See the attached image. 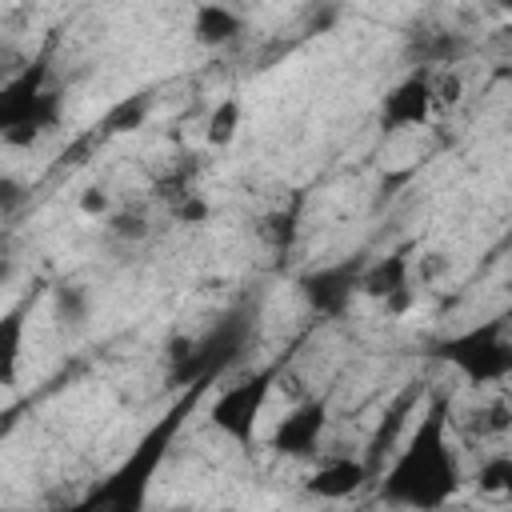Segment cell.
Segmentation results:
<instances>
[{"label": "cell", "instance_id": "1", "mask_svg": "<svg viewBox=\"0 0 512 512\" xmlns=\"http://www.w3.org/2000/svg\"><path fill=\"white\" fill-rule=\"evenodd\" d=\"M448 392H432L416 428L408 432L404 448L388 460V468L376 476V496L392 508L408 512H440L460 492V464L448 444Z\"/></svg>", "mask_w": 512, "mask_h": 512}, {"label": "cell", "instance_id": "2", "mask_svg": "<svg viewBox=\"0 0 512 512\" xmlns=\"http://www.w3.org/2000/svg\"><path fill=\"white\" fill-rule=\"evenodd\" d=\"M208 388L212 384H196V388L176 392V400L164 408L160 420L148 424V432L136 440V448L104 480H96L80 500H72L60 512H144L148 508V496H152V480H156V472H160L172 440L180 436L184 420L200 408V400L208 396Z\"/></svg>", "mask_w": 512, "mask_h": 512}, {"label": "cell", "instance_id": "3", "mask_svg": "<svg viewBox=\"0 0 512 512\" xmlns=\"http://www.w3.org/2000/svg\"><path fill=\"white\" fill-rule=\"evenodd\" d=\"M252 332H256V308L252 304H236L220 320H212L208 332H200V336H176L168 344V352H164L168 384L176 392L196 388V384H216V376L228 372L244 356Z\"/></svg>", "mask_w": 512, "mask_h": 512}, {"label": "cell", "instance_id": "4", "mask_svg": "<svg viewBox=\"0 0 512 512\" xmlns=\"http://www.w3.org/2000/svg\"><path fill=\"white\" fill-rule=\"evenodd\" d=\"M48 76V56H40L0 88V132L12 148L32 144L60 124V96L48 88Z\"/></svg>", "mask_w": 512, "mask_h": 512}, {"label": "cell", "instance_id": "5", "mask_svg": "<svg viewBox=\"0 0 512 512\" xmlns=\"http://www.w3.org/2000/svg\"><path fill=\"white\" fill-rule=\"evenodd\" d=\"M436 356L452 364L468 384H500L512 376V332L504 320H484L440 340Z\"/></svg>", "mask_w": 512, "mask_h": 512}, {"label": "cell", "instance_id": "6", "mask_svg": "<svg viewBox=\"0 0 512 512\" xmlns=\"http://www.w3.org/2000/svg\"><path fill=\"white\" fill-rule=\"evenodd\" d=\"M276 376H280V368L272 364V368H260L256 376H244L240 384L224 388V392L212 400V408H208L212 428H220V432H224L228 440H236L240 448H252L256 420H260V412H264V404H268V392H272Z\"/></svg>", "mask_w": 512, "mask_h": 512}, {"label": "cell", "instance_id": "7", "mask_svg": "<svg viewBox=\"0 0 512 512\" xmlns=\"http://www.w3.org/2000/svg\"><path fill=\"white\" fill-rule=\"evenodd\" d=\"M364 260L360 256H348V260H336V264H324V268H312L296 280L304 304L316 312V316H344L352 296L360 292V276H364Z\"/></svg>", "mask_w": 512, "mask_h": 512}, {"label": "cell", "instance_id": "8", "mask_svg": "<svg viewBox=\"0 0 512 512\" xmlns=\"http://www.w3.org/2000/svg\"><path fill=\"white\" fill-rule=\"evenodd\" d=\"M328 424V400L324 396H312V400H300L296 408H288L280 416V424L272 428V448L280 456H312L316 444H320V432Z\"/></svg>", "mask_w": 512, "mask_h": 512}, {"label": "cell", "instance_id": "9", "mask_svg": "<svg viewBox=\"0 0 512 512\" xmlns=\"http://www.w3.org/2000/svg\"><path fill=\"white\" fill-rule=\"evenodd\" d=\"M432 108H436V100H432L428 72H412V76H404L400 84H392L384 92V100H380V124L388 132H396V128H420L432 116Z\"/></svg>", "mask_w": 512, "mask_h": 512}, {"label": "cell", "instance_id": "10", "mask_svg": "<svg viewBox=\"0 0 512 512\" xmlns=\"http://www.w3.org/2000/svg\"><path fill=\"white\" fill-rule=\"evenodd\" d=\"M360 296L384 300V308L404 312V308L412 304V288H408V248H396V252H388L384 260L368 264L364 276H360Z\"/></svg>", "mask_w": 512, "mask_h": 512}, {"label": "cell", "instance_id": "11", "mask_svg": "<svg viewBox=\"0 0 512 512\" xmlns=\"http://www.w3.org/2000/svg\"><path fill=\"white\" fill-rule=\"evenodd\" d=\"M368 480H372V472H368L364 460L336 456V460H324L316 472L304 476V492L316 496V500H348V496H356Z\"/></svg>", "mask_w": 512, "mask_h": 512}, {"label": "cell", "instance_id": "12", "mask_svg": "<svg viewBox=\"0 0 512 512\" xmlns=\"http://www.w3.org/2000/svg\"><path fill=\"white\" fill-rule=\"evenodd\" d=\"M416 396H420V388L412 384V388H404V392L384 408V420H380V428L372 432V440H368V456H364V464H368L372 480L380 476L384 456H392V448H396L400 432L408 428V416H416Z\"/></svg>", "mask_w": 512, "mask_h": 512}, {"label": "cell", "instance_id": "13", "mask_svg": "<svg viewBox=\"0 0 512 512\" xmlns=\"http://www.w3.org/2000/svg\"><path fill=\"white\" fill-rule=\"evenodd\" d=\"M240 32H244V20L232 8H224V4H200L192 12V40L204 44V48L232 44Z\"/></svg>", "mask_w": 512, "mask_h": 512}, {"label": "cell", "instance_id": "14", "mask_svg": "<svg viewBox=\"0 0 512 512\" xmlns=\"http://www.w3.org/2000/svg\"><path fill=\"white\" fill-rule=\"evenodd\" d=\"M20 336H24V316L8 312L0 324V380L12 384L16 380V364H20Z\"/></svg>", "mask_w": 512, "mask_h": 512}, {"label": "cell", "instance_id": "15", "mask_svg": "<svg viewBox=\"0 0 512 512\" xmlns=\"http://www.w3.org/2000/svg\"><path fill=\"white\" fill-rule=\"evenodd\" d=\"M144 116H148V96H128V100H120V104L100 120V132H104V136L136 132V128L144 124Z\"/></svg>", "mask_w": 512, "mask_h": 512}, {"label": "cell", "instance_id": "16", "mask_svg": "<svg viewBox=\"0 0 512 512\" xmlns=\"http://www.w3.org/2000/svg\"><path fill=\"white\" fill-rule=\"evenodd\" d=\"M236 132H240V100L236 96H224L212 108V116H208V144L224 148V144L236 140Z\"/></svg>", "mask_w": 512, "mask_h": 512}, {"label": "cell", "instance_id": "17", "mask_svg": "<svg viewBox=\"0 0 512 512\" xmlns=\"http://www.w3.org/2000/svg\"><path fill=\"white\" fill-rule=\"evenodd\" d=\"M476 484H480V492L512 496V456H492V460H484Z\"/></svg>", "mask_w": 512, "mask_h": 512}, {"label": "cell", "instance_id": "18", "mask_svg": "<svg viewBox=\"0 0 512 512\" xmlns=\"http://www.w3.org/2000/svg\"><path fill=\"white\" fill-rule=\"evenodd\" d=\"M56 316L64 324H84L88 320V292L80 284H60L56 288Z\"/></svg>", "mask_w": 512, "mask_h": 512}, {"label": "cell", "instance_id": "19", "mask_svg": "<svg viewBox=\"0 0 512 512\" xmlns=\"http://www.w3.org/2000/svg\"><path fill=\"white\" fill-rule=\"evenodd\" d=\"M460 52H464V40H460L456 32H436V36L428 40V48H424V60H428V64H456Z\"/></svg>", "mask_w": 512, "mask_h": 512}, {"label": "cell", "instance_id": "20", "mask_svg": "<svg viewBox=\"0 0 512 512\" xmlns=\"http://www.w3.org/2000/svg\"><path fill=\"white\" fill-rule=\"evenodd\" d=\"M108 232L120 240H144L148 236V220L140 212H112L108 216Z\"/></svg>", "mask_w": 512, "mask_h": 512}, {"label": "cell", "instance_id": "21", "mask_svg": "<svg viewBox=\"0 0 512 512\" xmlns=\"http://www.w3.org/2000/svg\"><path fill=\"white\" fill-rule=\"evenodd\" d=\"M504 428H512V408L508 404H488L472 420V432H480V436H492V432H504Z\"/></svg>", "mask_w": 512, "mask_h": 512}, {"label": "cell", "instance_id": "22", "mask_svg": "<svg viewBox=\"0 0 512 512\" xmlns=\"http://www.w3.org/2000/svg\"><path fill=\"white\" fill-rule=\"evenodd\" d=\"M176 220H180V224H204V220H208V204L188 192V196L176 204Z\"/></svg>", "mask_w": 512, "mask_h": 512}, {"label": "cell", "instance_id": "23", "mask_svg": "<svg viewBox=\"0 0 512 512\" xmlns=\"http://www.w3.org/2000/svg\"><path fill=\"white\" fill-rule=\"evenodd\" d=\"M80 212L84 216H108V192L104 188H88L80 196Z\"/></svg>", "mask_w": 512, "mask_h": 512}, {"label": "cell", "instance_id": "24", "mask_svg": "<svg viewBox=\"0 0 512 512\" xmlns=\"http://www.w3.org/2000/svg\"><path fill=\"white\" fill-rule=\"evenodd\" d=\"M460 88H464L460 76L448 72V76L440 80V88H432V100H436V104H456V100H460Z\"/></svg>", "mask_w": 512, "mask_h": 512}]
</instances>
